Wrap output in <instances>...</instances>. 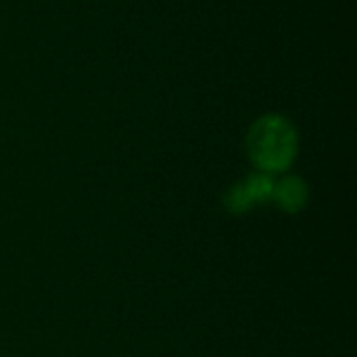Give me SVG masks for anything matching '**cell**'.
I'll list each match as a JSON object with an SVG mask.
<instances>
[{"label":"cell","instance_id":"1","mask_svg":"<svg viewBox=\"0 0 357 357\" xmlns=\"http://www.w3.org/2000/svg\"><path fill=\"white\" fill-rule=\"evenodd\" d=\"M299 149L295 126L282 115L259 117L247 134V151L255 167L264 174H280L291 167Z\"/></svg>","mask_w":357,"mask_h":357},{"label":"cell","instance_id":"2","mask_svg":"<svg viewBox=\"0 0 357 357\" xmlns=\"http://www.w3.org/2000/svg\"><path fill=\"white\" fill-rule=\"evenodd\" d=\"M272 192H274V178L270 174L264 172H255L251 176H247L243 182L234 184L226 197H224V207L230 213H247L251 211L255 205L268 203L272 201Z\"/></svg>","mask_w":357,"mask_h":357},{"label":"cell","instance_id":"3","mask_svg":"<svg viewBox=\"0 0 357 357\" xmlns=\"http://www.w3.org/2000/svg\"><path fill=\"white\" fill-rule=\"evenodd\" d=\"M307 199H310V188L299 176H284L280 180H274L272 201H276L282 211L297 213L305 207Z\"/></svg>","mask_w":357,"mask_h":357}]
</instances>
